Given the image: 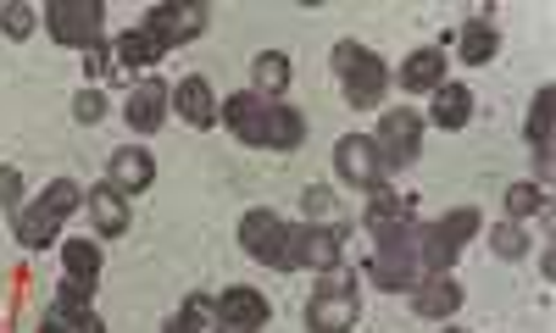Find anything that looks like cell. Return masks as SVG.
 I'll list each match as a JSON object with an SVG mask.
<instances>
[{"label":"cell","mask_w":556,"mask_h":333,"mask_svg":"<svg viewBox=\"0 0 556 333\" xmlns=\"http://www.w3.org/2000/svg\"><path fill=\"white\" fill-rule=\"evenodd\" d=\"M56 228H62V217L39 201V206L17 212V245H23V251H45V245L56 240Z\"/></svg>","instance_id":"24"},{"label":"cell","mask_w":556,"mask_h":333,"mask_svg":"<svg viewBox=\"0 0 556 333\" xmlns=\"http://www.w3.org/2000/svg\"><path fill=\"white\" fill-rule=\"evenodd\" d=\"M167 106H173V89H167L162 78H139V84H128L123 117H128L134 133H156V128L167 123Z\"/></svg>","instance_id":"12"},{"label":"cell","mask_w":556,"mask_h":333,"mask_svg":"<svg viewBox=\"0 0 556 333\" xmlns=\"http://www.w3.org/2000/svg\"><path fill=\"white\" fill-rule=\"evenodd\" d=\"M212 306H217L212 333H262V328H267V317H273L267 295H262V290H245V283H235V290H223Z\"/></svg>","instance_id":"9"},{"label":"cell","mask_w":556,"mask_h":333,"mask_svg":"<svg viewBox=\"0 0 556 333\" xmlns=\"http://www.w3.org/2000/svg\"><path fill=\"white\" fill-rule=\"evenodd\" d=\"M167 51L151 39V28L146 23H134L128 34H117L112 39V73H123V78H134V73H146V67H156Z\"/></svg>","instance_id":"13"},{"label":"cell","mask_w":556,"mask_h":333,"mask_svg":"<svg viewBox=\"0 0 556 333\" xmlns=\"http://www.w3.org/2000/svg\"><path fill=\"white\" fill-rule=\"evenodd\" d=\"M473 233H479V212L473 206L445 212L440 222H429L424 233H417V267H429V278L434 272H451V261L462 256V245H468Z\"/></svg>","instance_id":"3"},{"label":"cell","mask_w":556,"mask_h":333,"mask_svg":"<svg viewBox=\"0 0 556 333\" xmlns=\"http://www.w3.org/2000/svg\"><path fill=\"white\" fill-rule=\"evenodd\" d=\"M84 201H89V217H96V228H101V233H123V228H128V195H123V189L96 183Z\"/></svg>","instance_id":"23"},{"label":"cell","mask_w":556,"mask_h":333,"mask_svg":"<svg viewBox=\"0 0 556 333\" xmlns=\"http://www.w3.org/2000/svg\"><path fill=\"white\" fill-rule=\"evenodd\" d=\"M440 333H462V328H451V322H445V328H440Z\"/></svg>","instance_id":"40"},{"label":"cell","mask_w":556,"mask_h":333,"mask_svg":"<svg viewBox=\"0 0 556 333\" xmlns=\"http://www.w3.org/2000/svg\"><path fill=\"white\" fill-rule=\"evenodd\" d=\"M456 51H462V62H468V67H490V62H495V51H501V34H495V23H484V17L462 23V34H456Z\"/></svg>","instance_id":"22"},{"label":"cell","mask_w":556,"mask_h":333,"mask_svg":"<svg viewBox=\"0 0 556 333\" xmlns=\"http://www.w3.org/2000/svg\"><path fill=\"white\" fill-rule=\"evenodd\" d=\"M490 245H495V256L518 261V256H529V233H523L518 222H495V228H490Z\"/></svg>","instance_id":"30"},{"label":"cell","mask_w":556,"mask_h":333,"mask_svg":"<svg viewBox=\"0 0 556 333\" xmlns=\"http://www.w3.org/2000/svg\"><path fill=\"white\" fill-rule=\"evenodd\" d=\"M51 317H56V322H67L73 333H78L89 317H96V311H89V290H84V283H73V278L62 283V290H56V306H51Z\"/></svg>","instance_id":"27"},{"label":"cell","mask_w":556,"mask_h":333,"mask_svg":"<svg viewBox=\"0 0 556 333\" xmlns=\"http://www.w3.org/2000/svg\"><path fill=\"white\" fill-rule=\"evenodd\" d=\"M146 28L162 51H173V44H190L206 28V7H195V0H167V7H151Z\"/></svg>","instance_id":"11"},{"label":"cell","mask_w":556,"mask_h":333,"mask_svg":"<svg viewBox=\"0 0 556 333\" xmlns=\"http://www.w3.org/2000/svg\"><path fill=\"white\" fill-rule=\"evenodd\" d=\"M345 240L351 233L340 222H301L290 228V267H312V272H340L345 267Z\"/></svg>","instance_id":"6"},{"label":"cell","mask_w":556,"mask_h":333,"mask_svg":"<svg viewBox=\"0 0 556 333\" xmlns=\"http://www.w3.org/2000/svg\"><path fill=\"white\" fill-rule=\"evenodd\" d=\"M334 167H340V178L356 183V189H384V178H390L379 145H374L367 133H345V139H340V145H334Z\"/></svg>","instance_id":"10"},{"label":"cell","mask_w":556,"mask_h":333,"mask_svg":"<svg viewBox=\"0 0 556 333\" xmlns=\"http://www.w3.org/2000/svg\"><path fill=\"white\" fill-rule=\"evenodd\" d=\"M468 117H473V89L456 84V78H445V84L434 89V101H429V123L445 128V133H456V128H468Z\"/></svg>","instance_id":"17"},{"label":"cell","mask_w":556,"mask_h":333,"mask_svg":"<svg viewBox=\"0 0 556 333\" xmlns=\"http://www.w3.org/2000/svg\"><path fill=\"white\" fill-rule=\"evenodd\" d=\"M551 106H556V89L545 84L534 94V106H529V145H534V156H551Z\"/></svg>","instance_id":"28"},{"label":"cell","mask_w":556,"mask_h":333,"mask_svg":"<svg viewBox=\"0 0 556 333\" xmlns=\"http://www.w3.org/2000/svg\"><path fill=\"white\" fill-rule=\"evenodd\" d=\"M34 7H7V12H0V28H7V39H28L34 34Z\"/></svg>","instance_id":"33"},{"label":"cell","mask_w":556,"mask_h":333,"mask_svg":"<svg viewBox=\"0 0 556 333\" xmlns=\"http://www.w3.org/2000/svg\"><path fill=\"white\" fill-rule=\"evenodd\" d=\"M39 333H73V328H67V322H56L51 311H45V322H39Z\"/></svg>","instance_id":"38"},{"label":"cell","mask_w":556,"mask_h":333,"mask_svg":"<svg viewBox=\"0 0 556 333\" xmlns=\"http://www.w3.org/2000/svg\"><path fill=\"white\" fill-rule=\"evenodd\" d=\"M45 206H51L56 217H73V212L84 206V189H78L73 178H56L51 189H45Z\"/></svg>","instance_id":"31"},{"label":"cell","mask_w":556,"mask_h":333,"mask_svg":"<svg viewBox=\"0 0 556 333\" xmlns=\"http://www.w3.org/2000/svg\"><path fill=\"white\" fill-rule=\"evenodd\" d=\"M445 84V51H434V44H424V51H412L401 62V89L406 94H434Z\"/></svg>","instance_id":"18"},{"label":"cell","mask_w":556,"mask_h":333,"mask_svg":"<svg viewBox=\"0 0 556 333\" xmlns=\"http://www.w3.org/2000/svg\"><path fill=\"white\" fill-rule=\"evenodd\" d=\"M374 145H379V156H384V167L395 172V167H412L417 162V151H424V117L417 112H384L379 117V133H374Z\"/></svg>","instance_id":"8"},{"label":"cell","mask_w":556,"mask_h":333,"mask_svg":"<svg viewBox=\"0 0 556 333\" xmlns=\"http://www.w3.org/2000/svg\"><path fill=\"white\" fill-rule=\"evenodd\" d=\"M240 245H245V256L262 261V267L295 272V267H290V222L278 217V212H267V206H256V212L240 217Z\"/></svg>","instance_id":"5"},{"label":"cell","mask_w":556,"mask_h":333,"mask_svg":"<svg viewBox=\"0 0 556 333\" xmlns=\"http://www.w3.org/2000/svg\"><path fill=\"white\" fill-rule=\"evenodd\" d=\"M73 117L96 128V123L106 117V101H101V89H89V84H84V89H78V101H73Z\"/></svg>","instance_id":"32"},{"label":"cell","mask_w":556,"mask_h":333,"mask_svg":"<svg viewBox=\"0 0 556 333\" xmlns=\"http://www.w3.org/2000/svg\"><path fill=\"white\" fill-rule=\"evenodd\" d=\"M101 23H106L101 0H51V7H45V28H51V39L73 44V51L101 44Z\"/></svg>","instance_id":"7"},{"label":"cell","mask_w":556,"mask_h":333,"mask_svg":"<svg viewBox=\"0 0 556 333\" xmlns=\"http://www.w3.org/2000/svg\"><path fill=\"white\" fill-rule=\"evenodd\" d=\"M78 333H106V322H101V317H89V322H84Z\"/></svg>","instance_id":"39"},{"label":"cell","mask_w":556,"mask_h":333,"mask_svg":"<svg viewBox=\"0 0 556 333\" xmlns=\"http://www.w3.org/2000/svg\"><path fill=\"white\" fill-rule=\"evenodd\" d=\"M362 317V295L351 272H329V283L306 300V333H351Z\"/></svg>","instance_id":"4"},{"label":"cell","mask_w":556,"mask_h":333,"mask_svg":"<svg viewBox=\"0 0 556 333\" xmlns=\"http://www.w3.org/2000/svg\"><path fill=\"white\" fill-rule=\"evenodd\" d=\"M367 278L374 290H417V240H412V222L406 228H379L374 233V256H367Z\"/></svg>","instance_id":"2"},{"label":"cell","mask_w":556,"mask_h":333,"mask_svg":"<svg viewBox=\"0 0 556 333\" xmlns=\"http://www.w3.org/2000/svg\"><path fill=\"white\" fill-rule=\"evenodd\" d=\"M301 206H306V222H317V228L334 217V195H329V189H306Z\"/></svg>","instance_id":"34"},{"label":"cell","mask_w":556,"mask_h":333,"mask_svg":"<svg viewBox=\"0 0 556 333\" xmlns=\"http://www.w3.org/2000/svg\"><path fill=\"white\" fill-rule=\"evenodd\" d=\"M106 183L123 189V195H139V189H151V183H156V162H151V151H139V145L112 151V162H106Z\"/></svg>","instance_id":"15"},{"label":"cell","mask_w":556,"mask_h":333,"mask_svg":"<svg viewBox=\"0 0 556 333\" xmlns=\"http://www.w3.org/2000/svg\"><path fill=\"white\" fill-rule=\"evenodd\" d=\"M62 267H67V278H73V283H84V290H89V283L101 278V245H89V240H67V245H62Z\"/></svg>","instance_id":"26"},{"label":"cell","mask_w":556,"mask_h":333,"mask_svg":"<svg viewBox=\"0 0 556 333\" xmlns=\"http://www.w3.org/2000/svg\"><path fill=\"white\" fill-rule=\"evenodd\" d=\"M17 201H23V172L0 167V206H17Z\"/></svg>","instance_id":"36"},{"label":"cell","mask_w":556,"mask_h":333,"mask_svg":"<svg viewBox=\"0 0 556 333\" xmlns=\"http://www.w3.org/2000/svg\"><path fill=\"white\" fill-rule=\"evenodd\" d=\"M412 306H417V317H429V322H451L456 306H462V283L451 272H434V278H424L412 290Z\"/></svg>","instance_id":"16"},{"label":"cell","mask_w":556,"mask_h":333,"mask_svg":"<svg viewBox=\"0 0 556 333\" xmlns=\"http://www.w3.org/2000/svg\"><path fill=\"white\" fill-rule=\"evenodd\" d=\"M217 112H223L228 133H235L240 145H256V151H262V128H267V101H256L251 89H240V94H228V101H223Z\"/></svg>","instance_id":"14"},{"label":"cell","mask_w":556,"mask_h":333,"mask_svg":"<svg viewBox=\"0 0 556 333\" xmlns=\"http://www.w3.org/2000/svg\"><path fill=\"white\" fill-rule=\"evenodd\" d=\"M412 222V201L406 195H390V189H374V201H367V228H406Z\"/></svg>","instance_id":"25"},{"label":"cell","mask_w":556,"mask_h":333,"mask_svg":"<svg viewBox=\"0 0 556 333\" xmlns=\"http://www.w3.org/2000/svg\"><path fill=\"white\" fill-rule=\"evenodd\" d=\"M173 106H178V117L190 123V128H212L217 123V101H212V84L206 78H184L173 89Z\"/></svg>","instance_id":"20"},{"label":"cell","mask_w":556,"mask_h":333,"mask_svg":"<svg viewBox=\"0 0 556 333\" xmlns=\"http://www.w3.org/2000/svg\"><path fill=\"white\" fill-rule=\"evenodd\" d=\"M334 73H340V89H345V101L356 112H374L384 101V89H390V67L384 56H374L367 44H334Z\"/></svg>","instance_id":"1"},{"label":"cell","mask_w":556,"mask_h":333,"mask_svg":"<svg viewBox=\"0 0 556 333\" xmlns=\"http://www.w3.org/2000/svg\"><path fill=\"white\" fill-rule=\"evenodd\" d=\"M534 212H545V189L540 183H513L506 189V222H523Z\"/></svg>","instance_id":"29"},{"label":"cell","mask_w":556,"mask_h":333,"mask_svg":"<svg viewBox=\"0 0 556 333\" xmlns=\"http://www.w3.org/2000/svg\"><path fill=\"white\" fill-rule=\"evenodd\" d=\"M112 73V44H89L84 51V78H106Z\"/></svg>","instance_id":"35"},{"label":"cell","mask_w":556,"mask_h":333,"mask_svg":"<svg viewBox=\"0 0 556 333\" xmlns=\"http://www.w3.org/2000/svg\"><path fill=\"white\" fill-rule=\"evenodd\" d=\"M290 56L285 51H262L256 62H251V94H256V101H278V94H285L290 89Z\"/></svg>","instance_id":"21"},{"label":"cell","mask_w":556,"mask_h":333,"mask_svg":"<svg viewBox=\"0 0 556 333\" xmlns=\"http://www.w3.org/2000/svg\"><path fill=\"white\" fill-rule=\"evenodd\" d=\"M306 139V117L285 101H267V128H262V151H295Z\"/></svg>","instance_id":"19"},{"label":"cell","mask_w":556,"mask_h":333,"mask_svg":"<svg viewBox=\"0 0 556 333\" xmlns=\"http://www.w3.org/2000/svg\"><path fill=\"white\" fill-rule=\"evenodd\" d=\"M162 333H201V322H190V317L178 311V317H167V328H162Z\"/></svg>","instance_id":"37"}]
</instances>
